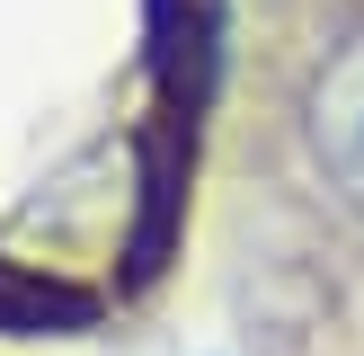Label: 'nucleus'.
I'll return each mask as SVG.
<instances>
[{
	"instance_id": "obj_1",
	"label": "nucleus",
	"mask_w": 364,
	"mask_h": 356,
	"mask_svg": "<svg viewBox=\"0 0 364 356\" xmlns=\"http://www.w3.org/2000/svg\"><path fill=\"white\" fill-rule=\"evenodd\" d=\"M249 0H0V294L89 303L187 223Z\"/></svg>"
}]
</instances>
